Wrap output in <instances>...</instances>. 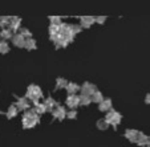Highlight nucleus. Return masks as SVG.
I'll list each match as a JSON object with an SVG mask.
<instances>
[{
  "label": "nucleus",
  "instance_id": "f257e3e1",
  "mask_svg": "<svg viewBox=\"0 0 150 147\" xmlns=\"http://www.w3.org/2000/svg\"><path fill=\"white\" fill-rule=\"evenodd\" d=\"M39 121H40V117H39V114L36 113V110H35V109H29L23 115V127L32 129L39 123Z\"/></svg>",
  "mask_w": 150,
  "mask_h": 147
},
{
  "label": "nucleus",
  "instance_id": "f03ea898",
  "mask_svg": "<svg viewBox=\"0 0 150 147\" xmlns=\"http://www.w3.org/2000/svg\"><path fill=\"white\" fill-rule=\"evenodd\" d=\"M27 99H31L33 105H37L40 102V98H42V91L37 85H29L27 89Z\"/></svg>",
  "mask_w": 150,
  "mask_h": 147
},
{
  "label": "nucleus",
  "instance_id": "7ed1b4c3",
  "mask_svg": "<svg viewBox=\"0 0 150 147\" xmlns=\"http://www.w3.org/2000/svg\"><path fill=\"white\" fill-rule=\"evenodd\" d=\"M121 119H122V115L120 113H117L116 110H113V109L110 111H108L106 115H105V121L108 122L109 124H112L113 127H117V124H120Z\"/></svg>",
  "mask_w": 150,
  "mask_h": 147
},
{
  "label": "nucleus",
  "instance_id": "20e7f679",
  "mask_svg": "<svg viewBox=\"0 0 150 147\" xmlns=\"http://www.w3.org/2000/svg\"><path fill=\"white\" fill-rule=\"evenodd\" d=\"M96 86L91 82H85L84 85L81 86V96H85V97H92L94 93H96Z\"/></svg>",
  "mask_w": 150,
  "mask_h": 147
},
{
  "label": "nucleus",
  "instance_id": "39448f33",
  "mask_svg": "<svg viewBox=\"0 0 150 147\" xmlns=\"http://www.w3.org/2000/svg\"><path fill=\"white\" fill-rule=\"evenodd\" d=\"M67 106L68 108H71L72 110H74V109L77 108L80 105V96H77V94H73V96H68V98H67L65 101Z\"/></svg>",
  "mask_w": 150,
  "mask_h": 147
},
{
  "label": "nucleus",
  "instance_id": "423d86ee",
  "mask_svg": "<svg viewBox=\"0 0 150 147\" xmlns=\"http://www.w3.org/2000/svg\"><path fill=\"white\" fill-rule=\"evenodd\" d=\"M52 115H53V118L59 119V121H62V119L67 117V110L64 106H57L56 109H54L53 111H52Z\"/></svg>",
  "mask_w": 150,
  "mask_h": 147
},
{
  "label": "nucleus",
  "instance_id": "0eeeda50",
  "mask_svg": "<svg viewBox=\"0 0 150 147\" xmlns=\"http://www.w3.org/2000/svg\"><path fill=\"white\" fill-rule=\"evenodd\" d=\"M29 106H31V103L28 102V99L24 98V97H19L16 101V108L19 109V111H24V110H29Z\"/></svg>",
  "mask_w": 150,
  "mask_h": 147
},
{
  "label": "nucleus",
  "instance_id": "6e6552de",
  "mask_svg": "<svg viewBox=\"0 0 150 147\" xmlns=\"http://www.w3.org/2000/svg\"><path fill=\"white\" fill-rule=\"evenodd\" d=\"M25 41H27V39L24 36H21L20 33L15 34V36L12 37V43H13V45L17 46V48H25Z\"/></svg>",
  "mask_w": 150,
  "mask_h": 147
},
{
  "label": "nucleus",
  "instance_id": "1a4fd4ad",
  "mask_svg": "<svg viewBox=\"0 0 150 147\" xmlns=\"http://www.w3.org/2000/svg\"><path fill=\"white\" fill-rule=\"evenodd\" d=\"M94 23H96V17H93V16L81 17V27L82 28H91Z\"/></svg>",
  "mask_w": 150,
  "mask_h": 147
},
{
  "label": "nucleus",
  "instance_id": "9d476101",
  "mask_svg": "<svg viewBox=\"0 0 150 147\" xmlns=\"http://www.w3.org/2000/svg\"><path fill=\"white\" fill-rule=\"evenodd\" d=\"M138 135H139V131L133 130V129H129V130L125 131V136H126L130 142H136L137 143V141H138Z\"/></svg>",
  "mask_w": 150,
  "mask_h": 147
},
{
  "label": "nucleus",
  "instance_id": "9b49d317",
  "mask_svg": "<svg viewBox=\"0 0 150 147\" xmlns=\"http://www.w3.org/2000/svg\"><path fill=\"white\" fill-rule=\"evenodd\" d=\"M98 109H100V111H104V113L110 111L112 110V99H109V98L104 99V101L98 105Z\"/></svg>",
  "mask_w": 150,
  "mask_h": 147
},
{
  "label": "nucleus",
  "instance_id": "f8f14e48",
  "mask_svg": "<svg viewBox=\"0 0 150 147\" xmlns=\"http://www.w3.org/2000/svg\"><path fill=\"white\" fill-rule=\"evenodd\" d=\"M79 90H81V86H79L74 82H68V86H67V91L69 93V96H73L76 94Z\"/></svg>",
  "mask_w": 150,
  "mask_h": 147
},
{
  "label": "nucleus",
  "instance_id": "ddd939ff",
  "mask_svg": "<svg viewBox=\"0 0 150 147\" xmlns=\"http://www.w3.org/2000/svg\"><path fill=\"white\" fill-rule=\"evenodd\" d=\"M20 24H21V19L20 17H12L11 24H9V29L11 31H17V29H20Z\"/></svg>",
  "mask_w": 150,
  "mask_h": 147
},
{
  "label": "nucleus",
  "instance_id": "4468645a",
  "mask_svg": "<svg viewBox=\"0 0 150 147\" xmlns=\"http://www.w3.org/2000/svg\"><path fill=\"white\" fill-rule=\"evenodd\" d=\"M44 105L47 106V109H48L49 111H53L54 109L57 108V106H56V101H54V99L52 98V97H48V98H47L45 101H44Z\"/></svg>",
  "mask_w": 150,
  "mask_h": 147
},
{
  "label": "nucleus",
  "instance_id": "2eb2a0df",
  "mask_svg": "<svg viewBox=\"0 0 150 147\" xmlns=\"http://www.w3.org/2000/svg\"><path fill=\"white\" fill-rule=\"evenodd\" d=\"M17 113H19V109L16 108V105H11L8 110H7V117L8 118H15L17 115Z\"/></svg>",
  "mask_w": 150,
  "mask_h": 147
},
{
  "label": "nucleus",
  "instance_id": "dca6fc26",
  "mask_svg": "<svg viewBox=\"0 0 150 147\" xmlns=\"http://www.w3.org/2000/svg\"><path fill=\"white\" fill-rule=\"evenodd\" d=\"M33 109L36 110V113L39 114V115H41V114H44L45 111H48V109H47V106L44 105V102H42V103H41V102H39L37 105H35Z\"/></svg>",
  "mask_w": 150,
  "mask_h": 147
},
{
  "label": "nucleus",
  "instance_id": "f3484780",
  "mask_svg": "<svg viewBox=\"0 0 150 147\" xmlns=\"http://www.w3.org/2000/svg\"><path fill=\"white\" fill-rule=\"evenodd\" d=\"M147 142H149V136L145 135L144 133H139L137 144H138V146H147Z\"/></svg>",
  "mask_w": 150,
  "mask_h": 147
},
{
  "label": "nucleus",
  "instance_id": "a211bd4d",
  "mask_svg": "<svg viewBox=\"0 0 150 147\" xmlns=\"http://www.w3.org/2000/svg\"><path fill=\"white\" fill-rule=\"evenodd\" d=\"M91 98H92V102H94V103H98V105L101 103L102 101H104V96H102V93H101V91H98V90H97L96 93H94L93 96L91 97Z\"/></svg>",
  "mask_w": 150,
  "mask_h": 147
},
{
  "label": "nucleus",
  "instance_id": "6ab92c4d",
  "mask_svg": "<svg viewBox=\"0 0 150 147\" xmlns=\"http://www.w3.org/2000/svg\"><path fill=\"white\" fill-rule=\"evenodd\" d=\"M0 37H1L3 40H9V39L13 37V34H12V31L9 28H4L3 31L0 32Z\"/></svg>",
  "mask_w": 150,
  "mask_h": 147
},
{
  "label": "nucleus",
  "instance_id": "aec40b11",
  "mask_svg": "<svg viewBox=\"0 0 150 147\" xmlns=\"http://www.w3.org/2000/svg\"><path fill=\"white\" fill-rule=\"evenodd\" d=\"M67 86H68V81H67L65 78H62V77H59V78L56 79V89H67Z\"/></svg>",
  "mask_w": 150,
  "mask_h": 147
},
{
  "label": "nucleus",
  "instance_id": "412c9836",
  "mask_svg": "<svg viewBox=\"0 0 150 147\" xmlns=\"http://www.w3.org/2000/svg\"><path fill=\"white\" fill-rule=\"evenodd\" d=\"M96 126H97V129H98V130L104 131V130H106V129L109 127V123L105 121V118H102V119H98V121H97Z\"/></svg>",
  "mask_w": 150,
  "mask_h": 147
},
{
  "label": "nucleus",
  "instance_id": "4be33fe9",
  "mask_svg": "<svg viewBox=\"0 0 150 147\" xmlns=\"http://www.w3.org/2000/svg\"><path fill=\"white\" fill-rule=\"evenodd\" d=\"M36 41H35L33 39H27L25 41V49H28V51H33V49H36Z\"/></svg>",
  "mask_w": 150,
  "mask_h": 147
},
{
  "label": "nucleus",
  "instance_id": "5701e85b",
  "mask_svg": "<svg viewBox=\"0 0 150 147\" xmlns=\"http://www.w3.org/2000/svg\"><path fill=\"white\" fill-rule=\"evenodd\" d=\"M49 34H51V37L60 34V25H54V24H51V25H49Z\"/></svg>",
  "mask_w": 150,
  "mask_h": 147
},
{
  "label": "nucleus",
  "instance_id": "b1692460",
  "mask_svg": "<svg viewBox=\"0 0 150 147\" xmlns=\"http://www.w3.org/2000/svg\"><path fill=\"white\" fill-rule=\"evenodd\" d=\"M92 103V98L91 97H85V96H80V105H84V106H88Z\"/></svg>",
  "mask_w": 150,
  "mask_h": 147
},
{
  "label": "nucleus",
  "instance_id": "393cba45",
  "mask_svg": "<svg viewBox=\"0 0 150 147\" xmlns=\"http://www.w3.org/2000/svg\"><path fill=\"white\" fill-rule=\"evenodd\" d=\"M11 20H12V17H0V25L1 27H8L9 28Z\"/></svg>",
  "mask_w": 150,
  "mask_h": 147
},
{
  "label": "nucleus",
  "instance_id": "a878e982",
  "mask_svg": "<svg viewBox=\"0 0 150 147\" xmlns=\"http://www.w3.org/2000/svg\"><path fill=\"white\" fill-rule=\"evenodd\" d=\"M49 20H51V24H54V25H61V17L60 16H49Z\"/></svg>",
  "mask_w": 150,
  "mask_h": 147
},
{
  "label": "nucleus",
  "instance_id": "bb28decb",
  "mask_svg": "<svg viewBox=\"0 0 150 147\" xmlns=\"http://www.w3.org/2000/svg\"><path fill=\"white\" fill-rule=\"evenodd\" d=\"M9 51V46L7 41H0V53H7Z\"/></svg>",
  "mask_w": 150,
  "mask_h": 147
},
{
  "label": "nucleus",
  "instance_id": "cd10ccee",
  "mask_svg": "<svg viewBox=\"0 0 150 147\" xmlns=\"http://www.w3.org/2000/svg\"><path fill=\"white\" fill-rule=\"evenodd\" d=\"M20 34H21V36H24L25 39H31V37H32V33L29 32V29H27V28L20 29Z\"/></svg>",
  "mask_w": 150,
  "mask_h": 147
},
{
  "label": "nucleus",
  "instance_id": "c85d7f7f",
  "mask_svg": "<svg viewBox=\"0 0 150 147\" xmlns=\"http://www.w3.org/2000/svg\"><path fill=\"white\" fill-rule=\"evenodd\" d=\"M81 31H82V27L81 25H77V24L74 25V24H72V32H73L74 36H76L77 33H80Z\"/></svg>",
  "mask_w": 150,
  "mask_h": 147
},
{
  "label": "nucleus",
  "instance_id": "c756f323",
  "mask_svg": "<svg viewBox=\"0 0 150 147\" xmlns=\"http://www.w3.org/2000/svg\"><path fill=\"white\" fill-rule=\"evenodd\" d=\"M76 117H77V111L76 110H71V111L67 113V118H69V119H74Z\"/></svg>",
  "mask_w": 150,
  "mask_h": 147
},
{
  "label": "nucleus",
  "instance_id": "7c9ffc66",
  "mask_svg": "<svg viewBox=\"0 0 150 147\" xmlns=\"http://www.w3.org/2000/svg\"><path fill=\"white\" fill-rule=\"evenodd\" d=\"M105 20H106V17H105V16H98V17H96V23H98V24H104V23H105Z\"/></svg>",
  "mask_w": 150,
  "mask_h": 147
},
{
  "label": "nucleus",
  "instance_id": "2f4dec72",
  "mask_svg": "<svg viewBox=\"0 0 150 147\" xmlns=\"http://www.w3.org/2000/svg\"><path fill=\"white\" fill-rule=\"evenodd\" d=\"M145 102H146V103H149V105H150V93L147 94L146 97H145Z\"/></svg>",
  "mask_w": 150,
  "mask_h": 147
},
{
  "label": "nucleus",
  "instance_id": "473e14b6",
  "mask_svg": "<svg viewBox=\"0 0 150 147\" xmlns=\"http://www.w3.org/2000/svg\"><path fill=\"white\" fill-rule=\"evenodd\" d=\"M147 147H150V136H149V142H147Z\"/></svg>",
  "mask_w": 150,
  "mask_h": 147
}]
</instances>
